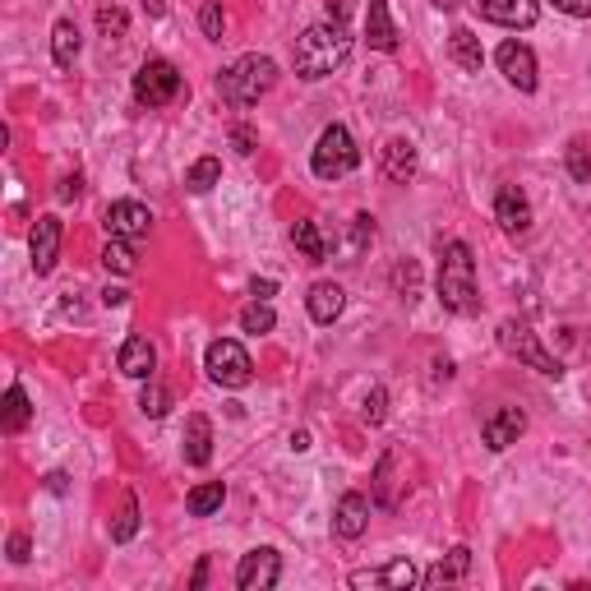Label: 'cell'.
I'll use <instances>...</instances> for the list:
<instances>
[{"instance_id":"6da1fadb","label":"cell","mask_w":591,"mask_h":591,"mask_svg":"<svg viewBox=\"0 0 591 591\" xmlns=\"http://www.w3.org/2000/svg\"><path fill=\"white\" fill-rule=\"evenodd\" d=\"M351 56V33H347V19H324V24H310L301 37H296V74L301 79H328L333 70H342Z\"/></svg>"},{"instance_id":"7a4b0ae2","label":"cell","mask_w":591,"mask_h":591,"mask_svg":"<svg viewBox=\"0 0 591 591\" xmlns=\"http://www.w3.org/2000/svg\"><path fill=\"white\" fill-rule=\"evenodd\" d=\"M439 301L453 314H476L481 296H476V259H471L467 241H448L439 254Z\"/></svg>"},{"instance_id":"3957f363","label":"cell","mask_w":591,"mask_h":591,"mask_svg":"<svg viewBox=\"0 0 591 591\" xmlns=\"http://www.w3.org/2000/svg\"><path fill=\"white\" fill-rule=\"evenodd\" d=\"M273 84H278V65L268 56H241L218 74V97L227 107H254Z\"/></svg>"},{"instance_id":"277c9868","label":"cell","mask_w":591,"mask_h":591,"mask_svg":"<svg viewBox=\"0 0 591 591\" xmlns=\"http://www.w3.org/2000/svg\"><path fill=\"white\" fill-rule=\"evenodd\" d=\"M356 162H361V148H356L351 130L347 125H328V130L319 134V144H314V157H310L314 176H319V181H342V176L356 171Z\"/></svg>"},{"instance_id":"5b68a950","label":"cell","mask_w":591,"mask_h":591,"mask_svg":"<svg viewBox=\"0 0 591 591\" xmlns=\"http://www.w3.org/2000/svg\"><path fill=\"white\" fill-rule=\"evenodd\" d=\"M499 347H504L513 361H522L536 374H545V379H559V374H564V365H559L555 356L541 347V338H536L527 324H518V319H504V324H499Z\"/></svg>"},{"instance_id":"8992f818","label":"cell","mask_w":591,"mask_h":591,"mask_svg":"<svg viewBox=\"0 0 591 591\" xmlns=\"http://www.w3.org/2000/svg\"><path fill=\"white\" fill-rule=\"evenodd\" d=\"M181 70L171 61H162V56H153V61L139 65V74H134V97H139V107H167V102H176L181 97Z\"/></svg>"},{"instance_id":"52a82bcc","label":"cell","mask_w":591,"mask_h":591,"mask_svg":"<svg viewBox=\"0 0 591 591\" xmlns=\"http://www.w3.org/2000/svg\"><path fill=\"white\" fill-rule=\"evenodd\" d=\"M208 379L222 388H245L254 379V361H250V351L241 347L236 338H218L213 347H208V361H204Z\"/></svg>"},{"instance_id":"ba28073f","label":"cell","mask_w":591,"mask_h":591,"mask_svg":"<svg viewBox=\"0 0 591 591\" xmlns=\"http://www.w3.org/2000/svg\"><path fill=\"white\" fill-rule=\"evenodd\" d=\"M278 578H282V555L273 550V545L250 550V555L241 559V568H236V587L241 591H273Z\"/></svg>"},{"instance_id":"9c48e42d","label":"cell","mask_w":591,"mask_h":591,"mask_svg":"<svg viewBox=\"0 0 591 591\" xmlns=\"http://www.w3.org/2000/svg\"><path fill=\"white\" fill-rule=\"evenodd\" d=\"M28 250H33V273L47 278L51 268H56V259H61V218H56V213H42V218H37L33 236H28Z\"/></svg>"},{"instance_id":"30bf717a","label":"cell","mask_w":591,"mask_h":591,"mask_svg":"<svg viewBox=\"0 0 591 591\" xmlns=\"http://www.w3.org/2000/svg\"><path fill=\"white\" fill-rule=\"evenodd\" d=\"M495 61L518 93H536V56H531L527 42H504V47L495 51Z\"/></svg>"},{"instance_id":"8fae6325","label":"cell","mask_w":591,"mask_h":591,"mask_svg":"<svg viewBox=\"0 0 591 591\" xmlns=\"http://www.w3.org/2000/svg\"><path fill=\"white\" fill-rule=\"evenodd\" d=\"M148 227H153V213H148L139 199H121V204L107 208V236H121V241H144Z\"/></svg>"},{"instance_id":"7c38bea8","label":"cell","mask_w":591,"mask_h":591,"mask_svg":"<svg viewBox=\"0 0 591 591\" xmlns=\"http://www.w3.org/2000/svg\"><path fill=\"white\" fill-rule=\"evenodd\" d=\"M481 19L490 24H504V28H531L541 19V5L536 0H471Z\"/></svg>"},{"instance_id":"4fadbf2b","label":"cell","mask_w":591,"mask_h":591,"mask_svg":"<svg viewBox=\"0 0 591 591\" xmlns=\"http://www.w3.org/2000/svg\"><path fill=\"white\" fill-rule=\"evenodd\" d=\"M495 222L504 227V236H527L531 231V204L518 185H499L495 194Z\"/></svg>"},{"instance_id":"5bb4252c","label":"cell","mask_w":591,"mask_h":591,"mask_svg":"<svg viewBox=\"0 0 591 591\" xmlns=\"http://www.w3.org/2000/svg\"><path fill=\"white\" fill-rule=\"evenodd\" d=\"M421 582L416 564L411 559H393L384 568H361V573H351V587H388V591H407Z\"/></svg>"},{"instance_id":"9a60e30c","label":"cell","mask_w":591,"mask_h":591,"mask_svg":"<svg viewBox=\"0 0 591 591\" xmlns=\"http://www.w3.org/2000/svg\"><path fill=\"white\" fill-rule=\"evenodd\" d=\"M522 430H527V416H522V407H499L495 416H485L481 439H485V448L504 453L508 444H518V439H522Z\"/></svg>"},{"instance_id":"2e32d148","label":"cell","mask_w":591,"mask_h":591,"mask_svg":"<svg viewBox=\"0 0 591 591\" xmlns=\"http://www.w3.org/2000/svg\"><path fill=\"white\" fill-rule=\"evenodd\" d=\"M365 527H370V499L347 490L338 499V513H333V531H338L342 541H356V536H365Z\"/></svg>"},{"instance_id":"e0dca14e","label":"cell","mask_w":591,"mask_h":591,"mask_svg":"<svg viewBox=\"0 0 591 591\" xmlns=\"http://www.w3.org/2000/svg\"><path fill=\"white\" fill-rule=\"evenodd\" d=\"M181 448H185V462H190V467H208V458H213V421L194 411L190 421H185Z\"/></svg>"},{"instance_id":"ac0fdd59","label":"cell","mask_w":591,"mask_h":591,"mask_svg":"<svg viewBox=\"0 0 591 591\" xmlns=\"http://www.w3.org/2000/svg\"><path fill=\"white\" fill-rule=\"evenodd\" d=\"M365 42H370L374 51H393V47H398V28H393L388 0H370V5H365Z\"/></svg>"},{"instance_id":"d6986e66","label":"cell","mask_w":591,"mask_h":591,"mask_svg":"<svg viewBox=\"0 0 591 591\" xmlns=\"http://www.w3.org/2000/svg\"><path fill=\"white\" fill-rule=\"evenodd\" d=\"M116 365H121V374H130V379H153V370H157L153 342H148V338H125Z\"/></svg>"},{"instance_id":"ffe728a7","label":"cell","mask_w":591,"mask_h":591,"mask_svg":"<svg viewBox=\"0 0 591 591\" xmlns=\"http://www.w3.org/2000/svg\"><path fill=\"white\" fill-rule=\"evenodd\" d=\"M305 305H310L314 324H333V319L342 314V305H347V291H342L338 282H314L310 296H305Z\"/></svg>"},{"instance_id":"44dd1931","label":"cell","mask_w":591,"mask_h":591,"mask_svg":"<svg viewBox=\"0 0 591 591\" xmlns=\"http://www.w3.org/2000/svg\"><path fill=\"white\" fill-rule=\"evenodd\" d=\"M291 245H296V250H301L310 264H324L328 254H333V241H328L324 227H319L314 218H305V222H296V227H291Z\"/></svg>"},{"instance_id":"7402d4cb","label":"cell","mask_w":591,"mask_h":591,"mask_svg":"<svg viewBox=\"0 0 591 591\" xmlns=\"http://www.w3.org/2000/svg\"><path fill=\"white\" fill-rule=\"evenodd\" d=\"M384 176L393 185H407L416 176V148L407 139H388L384 144Z\"/></svg>"},{"instance_id":"603a6c76","label":"cell","mask_w":591,"mask_h":591,"mask_svg":"<svg viewBox=\"0 0 591 591\" xmlns=\"http://www.w3.org/2000/svg\"><path fill=\"white\" fill-rule=\"evenodd\" d=\"M448 56H453L467 74H481V65H485L481 37L471 33V28H453V33H448Z\"/></svg>"},{"instance_id":"cb8c5ba5","label":"cell","mask_w":591,"mask_h":591,"mask_svg":"<svg viewBox=\"0 0 591 591\" xmlns=\"http://www.w3.org/2000/svg\"><path fill=\"white\" fill-rule=\"evenodd\" d=\"M467 568H471V550L467 545H458V550H448V559H439L430 573H425V587H444V582H458V578H467Z\"/></svg>"},{"instance_id":"d4e9b609","label":"cell","mask_w":591,"mask_h":591,"mask_svg":"<svg viewBox=\"0 0 591 591\" xmlns=\"http://www.w3.org/2000/svg\"><path fill=\"white\" fill-rule=\"evenodd\" d=\"M28 421H33L28 393L19 384H10V393H5V411H0V425H5V435H19V430H28Z\"/></svg>"},{"instance_id":"484cf974","label":"cell","mask_w":591,"mask_h":591,"mask_svg":"<svg viewBox=\"0 0 591 591\" xmlns=\"http://www.w3.org/2000/svg\"><path fill=\"white\" fill-rule=\"evenodd\" d=\"M79 47H84V37H79L74 19H61V24L51 28V56H56V65H74Z\"/></svg>"},{"instance_id":"4316f807","label":"cell","mask_w":591,"mask_h":591,"mask_svg":"<svg viewBox=\"0 0 591 591\" xmlns=\"http://www.w3.org/2000/svg\"><path fill=\"white\" fill-rule=\"evenodd\" d=\"M222 499H227V485L222 481H208V485H194L190 499H185V508H190L194 518H208V513H218Z\"/></svg>"},{"instance_id":"83f0119b","label":"cell","mask_w":591,"mask_h":591,"mask_svg":"<svg viewBox=\"0 0 591 591\" xmlns=\"http://www.w3.org/2000/svg\"><path fill=\"white\" fill-rule=\"evenodd\" d=\"M218 181H222V162H218V157H199V162L185 171V185H190L194 194H208Z\"/></svg>"},{"instance_id":"f1b7e54d","label":"cell","mask_w":591,"mask_h":591,"mask_svg":"<svg viewBox=\"0 0 591 591\" xmlns=\"http://www.w3.org/2000/svg\"><path fill=\"white\" fill-rule=\"evenodd\" d=\"M134 531H139V499L125 495L121 499V513H116V522H111V541L125 545V541H134Z\"/></svg>"},{"instance_id":"f546056e","label":"cell","mask_w":591,"mask_h":591,"mask_svg":"<svg viewBox=\"0 0 591 591\" xmlns=\"http://www.w3.org/2000/svg\"><path fill=\"white\" fill-rule=\"evenodd\" d=\"M102 264H107V273H134V250H130V241H121V236H111L107 241V250H102Z\"/></svg>"},{"instance_id":"4dcf8cb0","label":"cell","mask_w":591,"mask_h":591,"mask_svg":"<svg viewBox=\"0 0 591 591\" xmlns=\"http://www.w3.org/2000/svg\"><path fill=\"white\" fill-rule=\"evenodd\" d=\"M564 162H568V176H573V181L591 185V148H587V139H573Z\"/></svg>"},{"instance_id":"1f68e13d","label":"cell","mask_w":591,"mask_h":591,"mask_svg":"<svg viewBox=\"0 0 591 591\" xmlns=\"http://www.w3.org/2000/svg\"><path fill=\"white\" fill-rule=\"evenodd\" d=\"M273 324H278V314H273V305L264 301H254L241 310V328L245 333H273Z\"/></svg>"},{"instance_id":"d6a6232c","label":"cell","mask_w":591,"mask_h":591,"mask_svg":"<svg viewBox=\"0 0 591 591\" xmlns=\"http://www.w3.org/2000/svg\"><path fill=\"white\" fill-rule=\"evenodd\" d=\"M139 411H144V416H153V421H157V416H167V411H171V393L157 384V379H148V388L139 393Z\"/></svg>"},{"instance_id":"836d02e7","label":"cell","mask_w":591,"mask_h":591,"mask_svg":"<svg viewBox=\"0 0 591 591\" xmlns=\"http://www.w3.org/2000/svg\"><path fill=\"white\" fill-rule=\"evenodd\" d=\"M199 24L213 42H222V28H227V14H222V0H204V10H199Z\"/></svg>"},{"instance_id":"e575fe53","label":"cell","mask_w":591,"mask_h":591,"mask_svg":"<svg viewBox=\"0 0 591 591\" xmlns=\"http://www.w3.org/2000/svg\"><path fill=\"white\" fill-rule=\"evenodd\" d=\"M384 416H388V393L384 388H370V398H365V407H361V421L379 425Z\"/></svg>"},{"instance_id":"d590c367","label":"cell","mask_w":591,"mask_h":591,"mask_svg":"<svg viewBox=\"0 0 591 591\" xmlns=\"http://www.w3.org/2000/svg\"><path fill=\"white\" fill-rule=\"evenodd\" d=\"M97 28L107 37H125V14L116 10V5H102V10H97Z\"/></svg>"},{"instance_id":"8d00e7d4","label":"cell","mask_w":591,"mask_h":591,"mask_svg":"<svg viewBox=\"0 0 591 591\" xmlns=\"http://www.w3.org/2000/svg\"><path fill=\"white\" fill-rule=\"evenodd\" d=\"M370 241H374V218H365V213H361V218L351 222V245H356V250H365Z\"/></svg>"},{"instance_id":"74e56055","label":"cell","mask_w":591,"mask_h":591,"mask_svg":"<svg viewBox=\"0 0 591 591\" xmlns=\"http://www.w3.org/2000/svg\"><path fill=\"white\" fill-rule=\"evenodd\" d=\"M254 144H259V134H254L250 125H231V148H236V153H254Z\"/></svg>"},{"instance_id":"f35d334b","label":"cell","mask_w":591,"mask_h":591,"mask_svg":"<svg viewBox=\"0 0 591 591\" xmlns=\"http://www.w3.org/2000/svg\"><path fill=\"white\" fill-rule=\"evenodd\" d=\"M5 550H10V559H14V564H28V536H24V531H14Z\"/></svg>"},{"instance_id":"ab89813d","label":"cell","mask_w":591,"mask_h":591,"mask_svg":"<svg viewBox=\"0 0 591 591\" xmlns=\"http://www.w3.org/2000/svg\"><path fill=\"white\" fill-rule=\"evenodd\" d=\"M555 10L573 14V19H591V0H555Z\"/></svg>"},{"instance_id":"60d3db41","label":"cell","mask_w":591,"mask_h":591,"mask_svg":"<svg viewBox=\"0 0 591 591\" xmlns=\"http://www.w3.org/2000/svg\"><path fill=\"white\" fill-rule=\"evenodd\" d=\"M398 287H407V301L416 296V264H402L398 268Z\"/></svg>"},{"instance_id":"b9f144b4","label":"cell","mask_w":591,"mask_h":591,"mask_svg":"<svg viewBox=\"0 0 591 591\" xmlns=\"http://www.w3.org/2000/svg\"><path fill=\"white\" fill-rule=\"evenodd\" d=\"M79 190H84V185H79V176H65L56 194H61V204H70V199H79Z\"/></svg>"},{"instance_id":"7bdbcfd3","label":"cell","mask_w":591,"mask_h":591,"mask_svg":"<svg viewBox=\"0 0 591 591\" xmlns=\"http://www.w3.org/2000/svg\"><path fill=\"white\" fill-rule=\"evenodd\" d=\"M139 5H144L148 19H162V14H167V0H139Z\"/></svg>"},{"instance_id":"ee69618b","label":"cell","mask_w":591,"mask_h":591,"mask_svg":"<svg viewBox=\"0 0 591 591\" xmlns=\"http://www.w3.org/2000/svg\"><path fill=\"white\" fill-rule=\"evenodd\" d=\"M273 287H278V282H273V278H264V282H259V278H254V296H259V301H264V296H273Z\"/></svg>"},{"instance_id":"f6af8a7d","label":"cell","mask_w":591,"mask_h":591,"mask_svg":"<svg viewBox=\"0 0 591 591\" xmlns=\"http://www.w3.org/2000/svg\"><path fill=\"white\" fill-rule=\"evenodd\" d=\"M47 490H51V495H65V476H61V471H51V476H47Z\"/></svg>"},{"instance_id":"bcb514c9","label":"cell","mask_w":591,"mask_h":591,"mask_svg":"<svg viewBox=\"0 0 591 591\" xmlns=\"http://www.w3.org/2000/svg\"><path fill=\"white\" fill-rule=\"evenodd\" d=\"M291 448H296V453H305V448H310V430H296V435H291Z\"/></svg>"},{"instance_id":"7dc6e473","label":"cell","mask_w":591,"mask_h":591,"mask_svg":"<svg viewBox=\"0 0 591 591\" xmlns=\"http://www.w3.org/2000/svg\"><path fill=\"white\" fill-rule=\"evenodd\" d=\"M208 582V559H199V568H194V587H204Z\"/></svg>"},{"instance_id":"c3c4849f","label":"cell","mask_w":591,"mask_h":591,"mask_svg":"<svg viewBox=\"0 0 591 591\" xmlns=\"http://www.w3.org/2000/svg\"><path fill=\"white\" fill-rule=\"evenodd\" d=\"M102 301H107V305H125V291H121V287H111Z\"/></svg>"},{"instance_id":"681fc988","label":"cell","mask_w":591,"mask_h":591,"mask_svg":"<svg viewBox=\"0 0 591 591\" xmlns=\"http://www.w3.org/2000/svg\"><path fill=\"white\" fill-rule=\"evenodd\" d=\"M435 5H439V10H453V5H458V0H435Z\"/></svg>"}]
</instances>
